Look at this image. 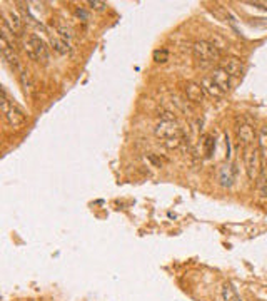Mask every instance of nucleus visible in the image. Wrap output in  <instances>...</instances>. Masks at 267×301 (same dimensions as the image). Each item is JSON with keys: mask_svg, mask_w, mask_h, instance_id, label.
Masks as SVG:
<instances>
[{"mask_svg": "<svg viewBox=\"0 0 267 301\" xmlns=\"http://www.w3.org/2000/svg\"><path fill=\"white\" fill-rule=\"evenodd\" d=\"M2 24L12 32V36L20 37L24 36L25 30V20L24 17H20L15 10H2Z\"/></svg>", "mask_w": 267, "mask_h": 301, "instance_id": "obj_6", "label": "nucleus"}, {"mask_svg": "<svg viewBox=\"0 0 267 301\" xmlns=\"http://www.w3.org/2000/svg\"><path fill=\"white\" fill-rule=\"evenodd\" d=\"M214 147H216V139H214L212 136H205V139H204V154L207 157L212 154Z\"/></svg>", "mask_w": 267, "mask_h": 301, "instance_id": "obj_19", "label": "nucleus"}, {"mask_svg": "<svg viewBox=\"0 0 267 301\" xmlns=\"http://www.w3.org/2000/svg\"><path fill=\"white\" fill-rule=\"evenodd\" d=\"M53 29H55L57 36L65 39L67 42L73 39V29L65 22V20H62V19H55V20H53Z\"/></svg>", "mask_w": 267, "mask_h": 301, "instance_id": "obj_15", "label": "nucleus"}, {"mask_svg": "<svg viewBox=\"0 0 267 301\" xmlns=\"http://www.w3.org/2000/svg\"><path fill=\"white\" fill-rule=\"evenodd\" d=\"M200 84H202L205 94H209V96L214 97V99H222V97L225 96V94H227L225 91H222L216 82H214V79H212L211 76H205Z\"/></svg>", "mask_w": 267, "mask_h": 301, "instance_id": "obj_13", "label": "nucleus"}, {"mask_svg": "<svg viewBox=\"0 0 267 301\" xmlns=\"http://www.w3.org/2000/svg\"><path fill=\"white\" fill-rule=\"evenodd\" d=\"M24 50L27 54V57L33 62H42V64H47L50 59V52H49V47L44 42L42 39L35 33H30L27 40L24 42Z\"/></svg>", "mask_w": 267, "mask_h": 301, "instance_id": "obj_4", "label": "nucleus"}, {"mask_svg": "<svg viewBox=\"0 0 267 301\" xmlns=\"http://www.w3.org/2000/svg\"><path fill=\"white\" fill-rule=\"evenodd\" d=\"M154 60H156L157 64L167 62V60H169V50H165V49L156 50V52H154Z\"/></svg>", "mask_w": 267, "mask_h": 301, "instance_id": "obj_20", "label": "nucleus"}, {"mask_svg": "<svg viewBox=\"0 0 267 301\" xmlns=\"http://www.w3.org/2000/svg\"><path fill=\"white\" fill-rule=\"evenodd\" d=\"M236 176H237V171L234 166H222L219 171V181L220 184L224 187H231L234 184V181H236Z\"/></svg>", "mask_w": 267, "mask_h": 301, "instance_id": "obj_14", "label": "nucleus"}, {"mask_svg": "<svg viewBox=\"0 0 267 301\" xmlns=\"http://www.w3.org/2000/svg\"><path fill=\"white\" fill-rule=\"evenodd\" d=\"M154 134L169 149H177L184 143V129L177 124V120H160Z\"/></svg>", "mask_w": 267, "mask_h": 301, "instance_id": "obj_1", "label": "nucleus"}, {"mask_svg": "<svg viewBox=\"0 0 267 301\" xmlns=\"http://www.w3.org/2000/svg\"><path fill=\"white\" fill-rule=\"evenodd\" d=\"M252 5H256V7H260V9H264V10H267V4H265V2H252Z\"/></svg>", "mask_w": 267, "mask_h": 301, "instance_id": "obj_23", "label": "nucleus"}, {"mask_svg": "<svg viewBox=\"0 0 267 301\" xmlns=\"http://www.w3.org/2000/svg\"><path fill=\"white\" fill-rule=\"evenodd\" d=\"M244 167L249 181L256 183L257 178L262 174V156L257 146H249L244 149Z\"/></svg>", "mask_w": 267, "mask_h": 301, "instance_id": "obj_5", "label": "nucleus"}, {"mask_svg": "<svg viewBox=\"0 0 267 301\" xmlns=\"http://www.w3.org/2000/svg\"><path fill=\"white\" fill-rule=\"evenodd\" d=\"M211 77L214 79V82H216L222 91L229 92L232 89V77L222 69V67H219V65L214 67L212 72H211Z\"/></svg>", "mask_w": 267, "mask_h": 301, "instance_id": "obj_10", "label": "nucleus"}, {"mask_svg": "<svg viewBox=\"0 0 267 301\" xmlns=\"http://www.w3.org/2000/svg\"><path fill=\"white\" fill-rule=\"evenodd\" d=\"M174 104H176L179 109L182 112H185V114H194V112H196V109H194V104L189 102V100H187L185 97L174 96Z\"/></svg>", "mask_w": 267, "mask_h": 301, "instance_id": "obj_16", "label": "nucleus"}, {"mask_svg": "<svg viewBox=\"0 0 267 301\" xmlns=\"http://www.w3.org/2000/svg\"><path fill=\"white\" fill-rule=\"evenodd\" d=\"M18 82L20 85H22V91L27 97L33 96V92H35V82H33V77L30 70L27 69H20L18 70Z\"/></svg>", "mask_w": 267, "mask_h": 301, "instance_id": "obj_11", "label": "nucleus"}, {"mask_svg": "<svg viewBox=\"0 0 267 301\" xmlns=\"http://www.w3.org/2000/svg\"><path fill=\"white\" fill-rule=\"evenodd\" d=\"M184 97L189 100L192 104H202L204 99H205V91L202 84H197V82H192V80H187L184 82Z\"/></svg>", "mask_w": 267, "mask_h": 301, "instance_id": "obj_7", "label": "nucleus"}, {"mask_svg": "<svg viewBox=\"0 0 267 301\" xmlns=\"http://www.w3.org/2000/svg\"><path fill=\"white\" fill-rule=\"evenodd\" d=\"M75 15L79 17V19H82V20H89V13H87L82 7H77L75 9Z\"/></svg>", "mask_w": 267, "mask_h": 301, "instance_id": "obj_22", "label": "nucleus"}, {"mask_svg": "<svg viewBox=\"0 0 267 301\" xmlns=\"http://www.w3.org/2000/svg\"><path fill=\"white\" fill-rule=\"evenodd\" d=\"M2 114H4V119L7 120V124L13 127V129H20L27 122L25 112L17 104L12 102L4 87H2Z\"/></svg>", "mask_w": 267, "mask_h": 301, "instance_id": "obj_3", "label": "nucleus"}, {"mask_svg": "<svg viewBox=\"0 0 267 301\" xmlns=\"http://www.w3.org/2000/svg\"><path fill=\"white\" fill-rule=\"evenodd\" d=\"M49 44H50V49L55 54H59V56H67V54L70 52V44L67 42L65 39L59 37L57 33H50Z\"/></svg>", "mask_w": 267, "mask_h": 301, "instance_id": "obj_12", "label": "nucleus"}, {"mask_svg": "<svg viewBox=\"0 0 267 301\" xmlns=\"http://www.w3.org/2000/svg\"><path fill=\"white\" fill-rule=\"evenodd\" d=\"M236 134H237V140L240 146L249 147V146H254V140H256V131H254L252 124L245 122V120H242V122H239L237 127H236Z\"/></svg>", "mask_w": 267, "mask_h": 301, "instance_id": "obj_8", "label": "nucleus"}, {"mask_svg": "<svg viewBox=\"0 0 267 301\" xmlns=\"http://www.w3.org/2000/svg\"><path fill=\"white\" fill-rule=\"evenodd\" d=\"M222 298H224V301H236L237 299L236 290H234V288L229 283H225L222 286Z\"/></svg>", "mask_w": 267, "mask_h": 301, "instance_id": "obj_18", "label": "nucleus"}, {"mask_svg": "<svg viewBox=\"0 0 267 301\" xmlns=\"http://www.w3.org/2000/svg\"><path fill=\"white\" fill-rule=\"evenodd\" d=\"M256 191L260 198H267V174H260L256 181Z\"/></svg>", "mask_w": 267, "mask_h": 301, "instance_id": "obj_17", "label": "nucleus"}, {"mask_svg": "<svg viewBox=\"0 0 267 301\" xmlns=\"http://www.w3.org/2000/svg\"><path fill=\"white\" fill-rule=\"evenodd\" d=\"M219 67H222V69L229 74V76L234 79V77H240L244 72V64L242 60L237 59V57H232V56H227V57H222L219 60Z\"/></svg>", "mask_w": 267, "mask_h": 301, "instance_id": "obj_9", "label": "nucleus"}, {"mask_svg": "<svg viewBox=\"0 0 267 301\" xmlns=\"http://www.w3.org/2000/svg\"><path fill=\"white\" fill-rule=\"evenodd\" d=\"M192 54L196 57L197 64L202 67H212L214 64H219V60L222 59V54L217 49L216 44L209 42V40H197L192 45Z\"/></svg>", "mask_w": 267, "mask_h": 301, "instance_id": "obj_2", "label": "nucleus"}, {"mask_svg": "<svg viewBox=\"0 0 267 301\" xmlns=\"http://www.w3.org/2000/svg\"><path fill=\"white\" fill-rule=\"evenodd\" d=\"M87 5L90 7L92 10H97V12H104L107 9V4L105 2H100V0H89Z\"/></svg>", "mask_w": 267, "mask_h": 301, "instance_id": "obj_21", "label": "nucleus"}]
</instances>
